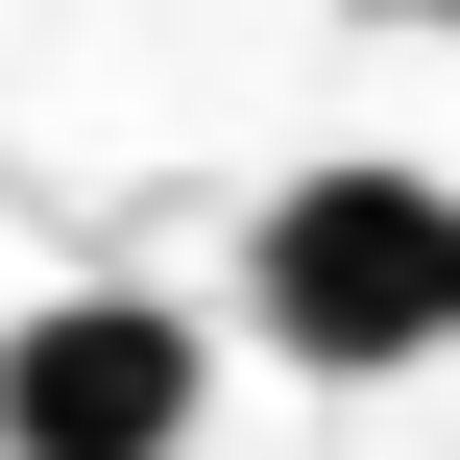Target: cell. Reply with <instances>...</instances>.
Masks as SVG:
<instances>
[{
    "mask_svg": "<svg viewBox=\"0 0 460 460\" xmlns=\"http://www.w3.org/2000/svg\"><path fill=\"white\" fill-rule=\"evenodd\" d=\"M218 364L170 291H24L0 315V460H194Z\"/></svg>",
    "mask_w": 460,
    "mask_h": 460,
    "instance_id": "7a4b0ae2",
    "label": "cell"
},
{
    "mask_svg": "<svg viewBox=\"0 0 460 460\" xmlns=\"http://www.w3.org/2000/svg\"><path fill=\"white\" fill-rule=\"evenodd\" d=\"M388 24H460V0H388Z\"/></svg>",
    "mask_w": 460,
    "mask_h": 460,
    "instance_id": "3957f363",
    "label": "cell"
},
{
    "mask_svg": "<svg viewBox=\"0 0 460 460\" xmlns=\"http://www.w3.org/2000/svg\"><path fill=\"white\" fill-rule=\"evenodd\" d=\"M243 340H267V364H315V388L437 364V340H460V194H437V170H388V146L291 170V194L243 218Z\"/></svg>",
    "mask_w": 460,
    "mask_h": 460,
    "instance_id": "6da1fadb",
    "label": "cell"
}]
</instances>
